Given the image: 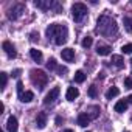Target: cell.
<instances>
[{
    "instance_id": "cell-1",
    "label": "cell",
    "mask_w": 132,
    "mask_h": 132,
    "mask_svg": "<svg viewBox=\"0 0 132 132\" xmlns=\"http://www.w3.org/2000/svg\"><path fill=\"white\" fill-rule=\"evenodd\" d=\"M47 37H54V44L56 45H64L67 42V37H69V30L65 25H59V23H51L50 27H47V31H45Z\"/></svg>"
},
{
    "instance_id": "cell-2",
    "label": "cell",
    "mask_w": 132,
    "mask_h": 132,
    "mask_svg": "<svg viewBox=\"0 0 132 132\" xmlns=\"http://www.w3.org/2000/svg\"><path fill=\"white\" fill-rule=\"evenodd\" d=\"M98 33L103 34V36H107V37H112V36H117L118 33V27H117V22L107 16H103L98 19V27H96Z\"/></svg>"
},
{
    "instance_id": "cell-3",
    "label": "cell",
    "mask_w": 132,
    "mask_h": 132,
    "mask_svg": "<svg viewBox=\"0 0 132 132\" xmlns=\"http://www.w3.org/2000/svg\"><path fill=\"white\" fill-rule=\"evenodd\" d=\"M31 81L34 86H37L39 89H42L47 82H48V75H45V72L42 70H31Z\"/></svg>"
},
{
    "instance_id": "cell-4",
    "label": "cell",
    "mask_w": 132,
    "mask_h": 132,
    "mask_svg": "<svg viewBox=\"0 0 132 132\" xmlns=\"http://www.w3.org/2000/svg\"><path fill=\"white\" fill-rule=\"evenodd\" d=\"M72 16H73V19H75V22H81L86 16H87V6L84 5V3H75L73 6H72Z\"/></svg>"
},
{
    "instance_id": "cell-5",
    "label": "cell",
    "mask_w": 132,
    "mask_h": 132,
    "mask_svg": "<svg viewBox=\"0 0 132 132\" xmlns=\"http://www.w3.org/2000/svg\"><path fill=\"white\" fill-rule=\"evenodd\" d=\"M59 87H53L47 95H45V100H44V104L45 106H48V104H53L56 100H57V96H59Z\"/></svg>"
},
{
    "instance_id": "cell-6",
    "label": "cell",
    "mask_w": 132,
    "mask_h": 132,
    "mask_svg": "<svg viewBox=\"0 0 132 132\" xmlns=\"http://www.w3.org/2000/svg\"><path fill=\"white\" fill-rule=\"evenodd\" d=\"M2 47H3V50H5V53L8 54V57H10V59H14V57L17 56V51L14 50V47L11 45V42H10V40H5V42L2 44Z\"/></svg>"
},
{
    "instance_id": "cell-7",
    "label": "cell",
    "mask_w": 132,
    "mask_h": 132,
    "mask_svg": "<svg viewBox=\"0 0 132 132\" xmlns=\"http://www.w3.org/2000/svg\"><path fill=\"white\" fill-rule=\"evenodd\" d=\"M23 10H25V6H23V5H14V6L10 10V14H8V17L14 20V19H17V17L20 16V13H22Z\"/></svg>"
},
{
    "instance_id": "cell-8",
    "label": "cell",
    "mask_w": 132,
    "mask_h": 132,
    "mask_svg": "<svg viewBox=\"0 0 132 132\" xmlns=\"http://www.w3.org/2000/svg\"><path fill=\"white\" fill-rule=\"evenodd\" d=\"M61 56H62L64 61L72 62V61L75 59V50H73V48H64V50L61 51Z\"/></svg>"
},
{
    "instance_id": "cell-9",
    "label": "cell",
    "mask_w": 132,
    "mask_h": 132,
    "mask_svg": "<svg viewBox=\"0 0 132 132\" xmlns=\"http://www.w3.org/2000/svg\"><path fill=\"white\" fill-rule=\"evenodd\" d=\"M6 129H8V132H17V129H19V124H17V118L16 117H10L8 118V121H6Z\"/></svg>"
},
{
    "instance_id": "cell-10",
    "label": "cell",
    "mask_w": 132,
    "mask_h": 132,
    "mask_svg": "<svg viewBox=\"0 0 132 132\" xmlns=\"http://www.w3.org/2000/svg\"><path fill=\"white\" fill-rule=\"evenodd\" d=\"M78 96H79V90L76 87H69L67 89V93H65V100L67 101H75Z\"/></svg>"
},
{
    "instance_id": "cell-11",
    "label": "cell",
    "mask_w": 132,
    "mask_h": 132,
    "mask_svg": "<svg viewBox=\"0 0 132 132\" xmlns=\"http://www.w3.org/2000/svg\"><path fill=\"white\" fill-rule=\"evenodd\" d=\"M36 126L39 129H44L47 126V113L45 112H39L37 117H36Z\"/></svg>"
},
{
    "instance_id": "cell-12",
    "label": "cell",
    "mask_w": 132,
    "mask_h": 132,
    "mask_svg": "<svg viewBox=\"0 0 132 132\" xmlns=\"http://www.w3.org/2000/svg\"><path fill=\"white\" fill-rule=\"evenodd\" d=\"M115 112H118V113H123V112H126L127 110V101L126 100H120V101H117V104H115Z\"/></svg>"
},
{
    "instance_id": "cell-13",
    "label": "cell",
    "mask_w": 132,
    "mask_h": 132,
    "mask_svg": "<svg viewBox=\"0 0 132 132\" xmlns=\"http://www.w3.org/2000/svg\"><path fill=\"white\" fill-rule=\"evenodd\" d=\"M76 121H78V124H79L81 127H86V126H87V124L90 123V117H89L87 113H79V115H78V120H76Z\"/></svg>"
},
{
    "instance_id": "cell-14",
    "label": "cell",
    "mask_w": 132,
    "mask_h": 132,
    "mask_svg": "<svg viewBox=\"0 0 132 132\" xmlns=\"http://www.w3.org/2000/svg\"><path fill=\"white\" fill-rule=\"evenodd\" d=\"M112 64L115 65L117 69H123V67H124V59H123L120 54H113V56H112Z\"/></svg>"
},
{
    "instance_id": "cell-15",
    "label": "cell",
    "mask_w": 132,
    "mask_h": 132,
    "mask_svg": "<svg viewBox=\"0 0 132 132\" xmlns=\"http://www.w3.org/2000/svg\"><path fill=\"white\" fill-rule=\"evenodd\" d=\"M110 51H112V48L109 45H98L96 47V53L100 56H107V54H110Z\"/></svg>"
},
{
    "instance_id": "cell-16",
    "label": "cell",
    "mask_w": 132,
    "mask_h": 132,
    "mask_svg": "<svg viewBox=\"0 0 132 132\" xmlns=\"http://www.w3.org/2000/svg\"><path fill=\"white\" fill-rule=\"evenodd\" d=\"M19 98H20V101H22V103H30V101H33V100H34V93H33L31 90H27V92H23Z\"/></svg>"
},
{
    "instance_id": "cell-17",
    "label": "cell",
    "mask_w": 132,
    "mask_h": 132,
    "mask_svg": "<svg viewBox=\"0 0 132 132\" xmlns=\"http://www.w3.org/2000/svg\"><path fill=\"white\" fill-rule=\"evenodd\" d=\"M30 56L33 57V61H36V62H42V53L39 51V50H36V48H31L30 50Z\"/></svg>"
},
{
    "instance_id": "cell-18",
    "label": "cell",
    "mask_w": 132,
    "mask_h": 132,
    "mask_svg": "<svg viewBox=\"0 0 132 132\" xmlns=\"http://www.w3.org/2000/svg\"><path fill=\"white\" fill-rule=\"evenodd\" d=\"M87 115L90 117V120H95V118L100 115V107H98V106H92V107H89V109H87Z\"/></svg>"
},
{
    "instance_id": "cell-19",
    "label": "cell",
    "mask_w": 132,
    "mask_h": 132,
    "mask_svg": "<svg viewBox=\"0 0 132 132\" xmlns=\"http://www.w3.org/2000/svg\"><path fill=\"white\" fill-rule=\"evenodd\" d=\"M120 95V89L118 87H110L107 92H106V98L107 100H112V98H115V96H118Z\"/></svg>"
},
{
    "instance_id": "cell-20",
    "label": "cell",
    "mask_w": 132,
    "mask_h": 132,
    "mask_svg": "<svg viewBox=\"0 0 132 132\" xmlns=\"http://www.w3.org/2000/svg\"><path fill=\"white\" fill-rule=\"evenodd\" d=\"M84 81H86V73H84L82 70H78V72L75 73V82L81 84V82H84Z\"/></svg>"
},
{
    "instance_id": "cell-21",
    "label": "cell",
    "mask_w": 132,
    "mask_h": 132,
    "mask_svg": "<svg viewBox=\"0 0 132 132\" xmlns=\"http://www.w3.org/2000/svg\"><path fill=\"white\" fill-rule=\"evenodd\" d=\"M47 69H48V70H56V69H57V64H56V59H54V57H50V59H48Z\"/></svg>"
},
{
    "instance_id": "cell-22",
    "label": "cell",
    "mask_w": 132,
    "mask_h": 132,
    "mask_svg": "<svg viewBox=\"0 0 132 132\" xmlns=\"http://www.w3.org/2000/svg\"><path fill=\"white\" fill-rule=\"evenodd\" d=\"M81 44H82V47H84V48H90V47H92V44H93V39H92L90 36H86V37L82 39V42H81Z\"/></svg>"
},
{
    "instance_id": "cell-23",
    "label": "cell",
    "mask_w": 132,
    "mask_h": 132,
    "mask_svg": "<svg viewBox=\"0 0 132 132\" xmlns=\"http://www.w3.org/2000/svg\"><path fill=\"white\" fill-rule=\"evenodd\" d=\"M123 23H124L126 30L130 33V31H132V17H124V19H123Z\"/></svg>"
},
{
    "instance_id": "cell-24",
    "label": "cell",
    "mask_w": 132,
    "mask_h": 132,
    "mask_svg": "<svg viewBox=\"0 0 132 132\" xmlns=\"http://www.w3.org/2000/svg\"><path fill=\"white\" fill-rule=\"evenodd\" d=\"M0 81H2V84H0V86H2V90L6 87V82H8V75L6 73H0Z\"/></svg>"
},
{
    "instance_id": "cell-25",
    "label": "cell",
    "mask_w": 132,
    "mask_h": 132,
    "mask_svg": "<svg viewBox=\"0 0 132 132\" xmlns=\"http://www.w3.org/2000/svg\"><path fill=\"white\" fill-rule=\"evenodd\" d=\"M96 95H98L96 86H90V87H89V96H90V98H96Z\"/></svg>"
},
{
    "instance_id": "cell-26",
    "label": "cell",
    "mask_w": 132,
    "mask_h": 132,
    "mask_svg": "<svg viewBox=\"0 0 132 132\" xmlns=\"http://www.w3.org/2000/svg\"><path fill=\"white\" fill-rule=\"evenodd\" d=\"M121 51H123V53H132V44H126V45H123Z\"/></svg>"
},
{
    "instance_id": "cell-27",
    "label": "cell",
    "mask_w": 132,
    "mask_h": 132,
    "mask_svg": "<svg viewBox=\"0 0 132 132\" xmlns=\"http://www.w3.org/2000/svg\"><path fill=\"white\" fill-rule=\"evenodd\" d=\"M17 93H19V96L23 93V82H22V81L17 82Z\"/></svg>"
},
{
    "instance_id": "cell-28",
    "label": "cell",
    "mask_w": 132,
    "mask_h": 132,
    "mask_svg": "<svg viewBox=\"0 0 132 132\" xmlns=\"http://www.w3.org/2000/svg\"><path fill=\"white\" fill-rule=\"evenodd\" d=\"M124 87L126 89H132V78H126L124 79Z\"/></svg>"
},
{
    "instance_id": "cell-29",
    "label": "cell",
    "mask_w": 132,
    "mask_h": 132,
    "mask_svg": "<svg viewBox=\"0 0 132 132\" xmlns=\"http://www.w3.org/2000/svg\"><path fill=\"white\" fill-rule=\"evenodd\" d=\"M57 73L59 76H64L62 73H67V67H57Z\"/></svg>"
},
{
    "instance_id": "cell-30",
    "label": "cell",
    "mask_w": 132,
    "mask_h": 132,
    "mask_svg": "<svg viewBox=\"0 0 132 132\" xmlns=\"http://www.w3.org/2000/svg\"><path fill=\"white\" fill-rule=\"evenodd\" d=\"M20 73H22V70H20V69H16V70L13 72V78H19Z\"/></svg>"
},
{
    "instance_id": "cell-31",
    "label": "cell",
    "mask_w": 132,
    "mask_h": 132,
    "mask_svg": "<svg viewBox=\"0 0 132 132\" xmlns=\"http://www.w3.org/2000/svg\"><path fill=\"white\" fill-rule=\"evenodd\" d=\"M127 103H130V104H132V95H129V96H127Z\"/></svg>"
},
{
    "instance_id": "cell-32",
    "label": "cell",
    "mask_w": 132,
    "mask_h": 132,
    "mask_svg": "<svg viewBox=\"0 0 132 132\" xmlns=\"http://www.w3.org/2000/svg\"><path fill=\"white\" fill-rule=\"evenodd\" d=\"M64 132H73V130H72V129H65Z\"/></svg>"
},
{
    "instance_id": "cell-33",
    "label": "cell",
    "mask_w": 132,
    "mask_h": 132,
    "mask_svg": "<svg viewBox=\"0 0 132 132\" xmlns=\"http://www.w3.org/2000/svg\"><path fill=\"white\" fill-rule=\"evenodd\" d=\"M130 64H132V59H130Z\"/></svg>"
}]
</instances>
